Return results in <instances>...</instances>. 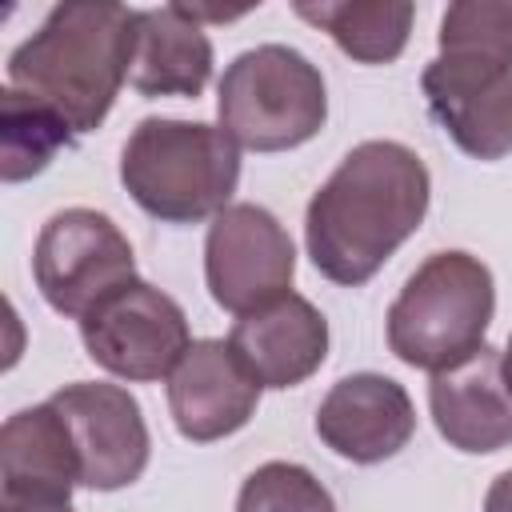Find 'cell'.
Listing matches in <instances>:
<instances>
[{"label":"cell","instance_id":"cell-1","mask_svg":"<svg viewBox=\"0 0 512 512\" xmlns=\"http://www.w3.org/2000/svg\"><path fill=\"white\" fill-rule=\"evenodd\" d=\"M428 200V168L408 144H356L308 200L304 244L316 272L344 288L372 280L424 224Z\"/></svg>","mask_w":512,"mask_h":512},{"label":"cell","instance_id":"cell-2","mask_svg":"<svg viewBox=\"0 0 512 512\" xmlns=\"http://www.w3.org/2000/svg\"><path fill=\"white\" fill-rule=\"evenodd\" d=\"M140 12L108 0H68L8 56V88L56 108L72 132H92L132 76Z\"/></svg>","mask_w":512,"mask_h":512},{"label":"cell","instance_id":"cell-3","mask_svg":"<svg viewBox=\"0 0 512 512\" xmlns=\"http://www.w3.org/2000/svg\"><path fill=\"white\" fill-rule=\"evenodd\" d=\"M240 180V144L204 120L148 116L120 152V184L156 220L200 224L220 216Z\"/></svg>","mask_w":512,"mask_h":512},{"label":"cell","instance_id":"cell-4","mask_svg":"<svg viewBox=\"0 0 512 512\" xmlns=\"http://www.w3.org/2000/svg\"><path fill=\"white\" fill-rule=\"evenodd\" d=\"M496 284L472 252H432L388 308V348L424 372H444L484 348Z\"/></svg>","mask_w":512,"mask_h":512},{"label":"cell","instance_id":"cell-5","mask_svg":"<svg viewBox=\"0 0 512 512\" xmlns=\"http://www.w3.org/2000/svg\"><path fill=\"white\" fill-rule=\"evenodd\" d=\"M220 128L252 152H284L312 140L328 120L320 68L288 44H256L240 52L216 92Z\"/></svg>","mask_w":512,"mask_h":512},{"label":"cell","instance_id":"cell-6","mask_svg":"<svg viewBox=\"0 0 512 512\" xmlns=\"http://www.w3.org/2000/svg\"><path fill=\"white\" fill-rule=\"evenodd\" d=\"M420 88L444 132L476 160L512 152V48L440 40Z\"/></svg>","mask_w":512,"mask_h":512},{"label":"cell","instance_id":"cell-7","mask_svg":"<svg viewBox=\"0 0 512 512\" xmlns=\"http://www.w3.org/2000/svg\"><path fill=\"white\" fill-rule=\"evenodd\" d=\"M32 272L52 312L84 320L104 296L136 280V256L104 212L64 208L40 228Z\"/></svg>","mask_w":512,"mask_h":512},{"label":"cell","instance_id":"cell-8","mask_svg":"<svg viewBox=\"0 0 512 512\" xmlns=\"http://www.w3.org/2000/svg\"><path fill=\"white\" fill-rule=\"evenodd\" d=\"M80 340L104 372L140 384L172 376L192 348L184 308L140 276L104 296L80 320Z\"/></svg>","mask_w":512,"mask_h":512},{"label":"cell","instance_id":"cell-9","mask_svg":"<svg viewBox=\"0 0 512 512\" xmlns=\"http://www.w3.org/2000/svg\"><path fill=\"white\" fill-rule=\"evenodd\" d=\"M296 248L284 224L260 204H228L208 224L204 240V280L212 300L248 316L292 292Z\"/></svg>","mask_w":512,"mask_h":512},{"label":"cell","instance_id":"cell-10","mask_svg":"<svg viewBox=\"0 0 512 512\" xmlns=\"http://www.w3.org/2000/svg\"><path fill=\"white\" fill-rule=\"evenodd\" d=\"M52 404L72 432L84 488L116 492L144 476L152 440L144 412L128 388L104 380H80L52 392Z\"/></svg>","mask_w":512,"mask_h":512},{"label":"cell","instance_id":"cell-11","mask_svg":"<svg viewBox=\"0 0 512 512\" xmlns=\"http://www.w3.org/2000/svg\"><path fill=\"white\" fill-rule=\"evenodd\" d=\"M264 384L244 368L228 340H192L168 376V408L184 440L212 444L240 432L260 404Z\"/></svg>","mask_w":512,"mask_h":512},{"label":"cell","instance_id":"cell-12","mask_svg":"<svg viewBox=\"0 0 512 512\" xmlns=\"http://www.w3.org/2000/svg\"><path fill=\"white\" fill-rule=\"evenodd\" d=\"M416 432V408L392 376L356 372L328 388L316 408V436L352 464L396 456Z\"/></svg>","mask_w":512,"mask_h":512},{"label":"cell","instance_id":"cell-13","mask_svg":"<svg viewBox=\"0 0 512 512\" xmlns=\"http://www.w3.org/2000/svg\"><path fill=\"white\" fill-rule=\"evenodd\" d=\"M228 344L264 388H296L328 356V320L312 300L288 292L240 316Z\"/></svg>","mask_w":512,"mask_h":512},{"label":"cell","instance_id":"cell-14","mask_svg":"<svg viewBox=\"0 0 512 512\" xmlns=\"http://www.w3.org/2000/svg\"><path fill=\"white\" fill-rule=\"evenodd\" d=\"M428 408L436 432L460 452L484 456L512 444V396L500 376V352L488 344L468 360L432 372Z\"/></svg>","mask_w":512,"mask_h":512},{"label":"cell","instance_id":"cell-15","mask_svg":"<svg viewBox=\"0 0 512 512\" xmlns=\"http://www.w3.org/2000/svg\"><path fill=\"white\" fill-rule=\"evenodd\" d=\"M212 76V44L184 4L140 8L128 84L140 96H200Z\"/></svg>","mask_w":512,"mask_h":512},{"label":"cell","instance_id":"cell-16","mask_svg":"<svg viewBox=\"0 0 512 512\" xmlns=\"http://www.w3.org/2000/svg\"><path fill=\"white\" fill-rule=\"evenodd\" d=\"M0 492L16 496H64L72 500V488L80 484V460L72 432L56 404L20 408L0 428Z\"/></svg>","mask_w":512,"mask_h":512},{"label":"cell","instance_id":"cell-17","mask_svg":"<svg viewBox=\"0 0 512 512\" xmlns=\"http://www.w3.org/2000/svg\"><path fill=\"white\" fill-rule=\"evenodd\" d=\"M296 16L324 28L340 52L360 64H388L404 52L416 8L408 0H340V4H296Z\"/></svg>","mask_w":512,"mask_h":512},{"label":"cell","instance_id":"cell-18","mask_svg":"<svg viewBox=\"0 0 512 512\" xmlns=\"http://www.w3.org/2000/svg\"><path fill=\"white\" fill-rule=\"evenodd\" d=\"M72 140L68 120L44 100L4 84L0 92V180L20 184L48 168V160Z\"/></svg>","mask_w":512,"mask_h":512},{"label":"cell","instance_id":"cell-19","mask_svg":"<svg viewBox=\"0 0 512 512\" xmlns=\"http://www.w3.org/2000/svg\"><path fill=\"white\" fill-rule=\"evenodd\" d=\"M236 512H336V504L308 468L288 460H268L244 480L236 496Z\"/></svg>","mask_w":512,"mask_h":512},{"label":"cell","instance_id":"cell-20","mask_svg":"<svg viewBox=\"0 0 512 512\" xmlns=\"http://www.w3.org/2000/svg\"><path fill=\"white\" fill-rule=\"evenodd\" d=\"M0 512H72V500H64V496H16V492H0Z\"/></svg>","mask_w":512,"mask_h":512},{"label":"cell","instance_id":"cell-21","mask_svg":"<svg viewBox=\"0 0 512 512\" xmlns=\"http://www.w3.org/2000/svg\"><path fill=\"white\" fill-rule=\"evenodd\" d=\"M484 512H512V468L500 472L484 496Z\"/></svg>","mask_w":512,"mask_h":512},{"label":"cell","instance_id":"cell-22","mask_svg":"<svg viewBox=\"0 0 512 512\" xmlns=\"http://www.w3.org/2000/svg\"><path fill=\"white\" fill-rule=\"evenodd\" d=\"M500 376H504V388H508V396H512V336H508V344H504V352H500Z\"/></svg>","mask_w":512,"mask_h":512}]
</instances>
